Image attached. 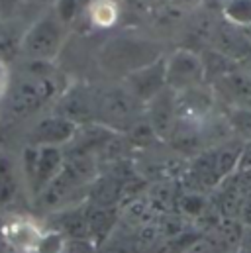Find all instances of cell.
I'll return each mask as SVG.
<instances>
[{"label":"cell","mask_w":251,"mask_h":253,"mask_svg":"<svg viewBox=\"0 0 251 253\" xmlns=\"http://www.w3.org/2000/svg\"><path fill=\"white\" fill-rule=\"evenodd\" d=\"M43 230L30 218H12L2 224V238L8 250L14 253H32L38 246Z\"/></svg>","instance_id":"cell-10"},{"label":"cell","mask_w":251,"mask_h":253,"mask_svg":"<svg viewBox=\"0 0 251 253\" xmlns=\"http://www.w3.org/2000/svg\"><path fill=\"white\" fill-rule=\"evenodd\" d=\"M88 12L92 24L98 28H110L118 20V8L114 0H92Z\"/></svg>","instance_id":"cell-13"},{"label":"cell","mask_w":251,"mask_h":253,"mask_svg":"<svg viewBox=\"0 0 251 253\" xmlns=\"http://www.w3.org/2000/svg\"><path fill=\"white\" fill-rule=\"evenodd\" d=\"M67 246H69L67 236L61 230H43L38 246L32 253H65Z\"/></svg>","instance_id":"cell-14"},{"label":"cell","mask_w":251,"mask_h":253,"mask_svg":"<svg viewBox=\"0 0 251 253\" xmlns=\"http://www.w3.org/2000/svg\"><path fill=\"white\" fill-rule=\"evenodd\" d=\"M224 14L234 26H251V0H228Z\"/></svg>","instance_id":"cell-15"},{"label":"cell","mask_w":251,"mask_h":253,"mask_svg":"<svg viewBox=\"0 0 251 253\" xmlns=\"http://www.w3.org/2000/svg\"><path fill=\"white\" fill-rule=\"evenodd\" d=\"M165 73H167V84L173 90L181 92L194 88L202 83L204 63L196 53L188 49H179L169 57V61H165Z\"/></svg>","instance_id":"cell-7"},{"label":"cell","mask_w":251,"mask_h":253,"mask_svg":"<svg viewBox=\"0 0 251 253\" xmlns=\"http://www.w3.org/2000/svg\"><path fill=\"white\" fill-rule=\"evenodd\" d=\"M57 94V84L51 77L42 73H32L20 77L12 83L10 94L6 98V108L12 118L24 120L43 108Z\"/></svg>","instance_id":"cell-1"},{"label":"cell","mask_w":251,"mask_h":253,"mask_svg":"<svg viewBox=\"0 0 251 253\" xmlns=\"http://www.w3.org/2000/svg\"><path fill=\"white\" fill-rule=\"evenodd\" d=\"M65 22L57 14H49L34 22L28 32L20 40V51L24 57L32 61H51L63 43V34H65Z\"/></svg>","instance_id":"cell-3"},{"label":"cell","mask_w":251,"mask_h":253,"mask_svg":"<svg viewBox=\"0 0 251 253\" xmlns=\"http://www.w3.org/2000/svg\"><path fill=\"white\" fill-rule=\"evenodd\" d=\"M165 84H167V73L163 61H155L126 77V86L139 102H151L155 96H159L165 90Z\"/></svg>","instance_id":"cell-9"},{"label":"cell","mask_w":251,"mask_h":253,"mask_svg":"<svg viewBox=\"0 0 251 253\" xmlns=\"http://www.w3.org/2000/svg\"><path fill=\"white\" fill-rule=\"evenodd\" d=\"M102 65L108 71L114 73H122V75H131L147 65L157 61V51L151 43L122 36V38H114L112 42H108L102 49Z\"/></svg>","instance_id":"cell-2"},{"label":"cell","mask_w":251,"mask_h":253,"mask_svg":"<svg viewBox=\"0 0 251 253\" xmlns=\"http://www.w3.org/2000/svg\"><path fill=\"white\" fill-rule=\"evenodd\" d=\"M12 88V71L10 65L4 59H0V102H4Z\"/></svg>","instance_id":"cell-16"},{"label":"cell","mask_w":251,"mask_h":253,"mask_svg":"<svg viewBox=\"0 0 251 253\" xmlns=\"http://www.w3.org/2000/svg\"><path fill=\"white\" fill-rule=\"evenodd\" d=\"M65 253H90V250H88V246L84 244V242H75V244H69L67 246V250H65Z\"/></svg>","instance_id":"cell-20"},{"label":"cell","mask_w":251,"mask_h":253,"mask_svg":"<svg viewBox=\"0 0 251 253\" xmlns=\"http://www.w3.org/2000/svg\"><path fill=\"white\" fill-rule=\"evenodd\" d=\"M22 2H24V0H0V16H2V18L12 16V14L20 8Z\"/></svg>","instance_id":"cell-19"},{"label":"cell","mask_w":251,"mask_h":253,"mask_svg":"<svg viewBox=\"0 0 251 253\" xmlns=\"http://www.w3.org/2000/svg\"><path fill=\"white\" fill-rule=\"evenodd\" d=\"M79 124L61 114L40 118L30 129V145H55L61 147L77 137Z\"/></svg>","instance_id":"cell-8"},{"label":"cell","mask_w":251,"mask_h":253,"mask_svg":"<svg viewBox=\"0 0 251 253\" xmlns=\"http://www.w3.org/2000/svg\"><path fill=\"white\" fill-rule=\"evenodd\" d=\"M65 155L55 145H28L22 155V173L32 192L38 196L63 169Z\"/></svg>","instance_id":"cell-4"},{"label":"cell","mask_w":251,"mask_h":253,"mask_svg":"<svg viewBox=\"0 0 251 253\" xmlns=\"http://www.w3.org/2000/svg\"><path fill=\"white\" fill-rule=\"evenodd\" d=\"M181 253H216V244L212 240H206V238H200V240H194L187 244Z\"/></svg>","instance_id":"cell-17"},{"label":"cell","mask_w":251,"mask_h":253,"mask_svg":"<svg viewBox=\"0 0 251 253\" xmlns=\"http://www.w3.org/2000/svg\"><path fill=\"white\" fill-rule=\"evenodd\" d=\"M77 6H79V0H57V8H55V14L61 18V22H69L75 12H77Z\"/></svg>","instance_id":"cell-18"},{"label":"cell","mask_w":251,"mask_h":253,"mask_svg":"<svg viewBox=\"0 0 251 253\" xmlns=\"http://www.w3.org/2000/svg\"><path fill=\"white\" fill-rule=\"evenodd\" d=\"M90 165L86 159H67L59 175L38 194L43 208H63V204L88 181Z\"/></svg>","instance_id":"cell-5"},{"label":"cell","mask_w":251,"mask_h":253,"mask_svg":"<svg viewBox=\"0 0 251 253\" xmlns=\"http://www.w3.org/2000/svg\"><path fill=\"white\" fill-rule=\"evenodd\" d=\"M139 100L127 86H114L96 96V120L112 127H129L135 124Z\"/></svg>","instance_id":"cell-6"},{"label":"cell","mask_w":251,"mask_h":253,"mask_svg":"<svg viewBox=\"0 0 251 253\" xmlns=\"http://www.w3.org/2000/svg\"><path fill=\"white\" fill-rule=\"evenodd\" d=\"M16 194H18L16 165L6 155H0V204H10Z\"/></svg>","instance_id":"cell-12"},{"label":"cell","mask_w":251,"mask_h":253,"mask_svg":"<svg viewBox=\"0 0 251 253\" xmlns=\"http://www.w3.org/2000/svg\"><path fill=\"white\" fill-rule=\"evenodd\" d=\"M175 122H177V104L175 98L161 92L151 100L149 110V126L153 127L159 135H171L175 133Z\"/></svg>","instance_id":"cell-11"}]
</instances>
